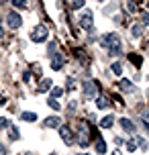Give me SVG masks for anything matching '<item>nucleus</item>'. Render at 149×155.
Segmentation results:
<instances>
[{"mask_svg": "<svg viewBox=\"0 0 149 155\" xmlns=\"http://www.w3.org/2000/svg\"><path fill=\"white\" fill-rule=\"evenodd\" d=\"M106 106H108V100H106V98H102V96H100V98H96V108H98V110H104Z\"/></svg>", "mask_w": 149, "mask_h": 155, "instance_id": "2eb2a0df", "label": "nucleus"}, {"mask_svg": "<svg viewBox=\"0 0 149 155\" xmlns=\"http://www.w3.org/2000/svg\"><path fill=\"white\" fill-rule=\"evenodd\" d=\"M121 127H123V131H127V133H133L135 131L133 123H131L129 118H121Z\"/></svg>", "mask_w": 149, "mask_h": 155, "instance_id": "f8f14e48", "label": "nucleus"}, {"mask_svg": "<svg viewBox=\"0 0 149 155\" xmlns=\"http://www.w3.org/2000/svg\"><path fill=\"white\" fill-rule=\"evenodd\" d=\"M82 155H88V153H82Z\"/></svg>", "mask_w": 149, "mask_h": 155, "instance_id": "58836bf2", "label": "nucleus"}, {"mask_svg": "<svg viewBox=\"0 0 149 155\" xmlns=\"http://www.w3.org/2000/svg\"><path fill=\"white\" fill-rule=\"evenodd\" d=\"M47 35H49L47 27H45V25H39V27H35V29H33L31 41H35V43H41V41H45V39H47Z\"/></svg>", "mask_w": 149, "mask_h": 155, "instance_id": "f03ea898", "label": "nucleus"}, {"mask_svg": "<svg viewBox=\"0 0 149 155\" xmlns=\"http://www.w3.org/2000/svg\"><path fill=\"white\" fill-rule=\"evenodd\" d=\"M100 45L106 47L110 55H118V53H121V37H118L117 33H108V35H104V37L100 39Z\"/></svg>", "mask_w": 149, "mask_h": 155, "instance_id": "f257e3e1", "label": "nucleus"}, {"mask_svg": "<svg viewBox=\"0 0 149 155\" xmlns=\"http://www.w3.org/2000/svg\"><path fill=\"white\" fill-rule=\"evenodd\" d=\"M112 71H114L117 76H121V74H123V63H121V61H114V63H112Z\"/></svg>", "mask_w": 149, "mask_h": 155, "instance_id": "a211bd4d", "label": "nucleus"}, {"mask_svg": "<svg viewBox=\"0 0 149 155\" xmlns=\"http://www.w3.org/2000/svg\"><path fill=\"white\" fill-rule=\"evenodd\" d=\"M143 116H145V120H149V112H145V114H143Z\"/></svg>", "mask_w": 149, "mask_h": 155, "instance_id": "72a5a7b5", "label": "nucleus"}, {"mask_svg": "<svg viewBox=\"0 0 149 155\" xmlns=\"http://www.w3.org/2000/svg\"><path fill=\"white\" fill-rule=\"evenodd\" d=\"M59 135H61V139L65 145H71L74 143V133H71L70 127H63V124H59Z\"/></svg>", "mask_w": 149, "mask_h": 155, "instance_id": "20e7f679", "label": "nucleus"}, {"mask_svg": "<svg viewBox=\"0 0 149 155\" xmlns=\"http://www.w3.org/2000/svg\"><path fill=\"white\" fill-rule=\"evenodd\" d=\"M96 151H98L100 155H104V153H106V143H104L102 139H98V141H96Z\"/></svg>", "mask_w": 149, "mask_h": 155, "instance_id": "dca6fc26", "label": "nucleus"}, {"mask_svg": "<svg viewBox=\"0 0 149 155\" xmlns=\"http://www.w3.org/2000/svg\"><path fill=\"white\" fill-rule=\"evenodd\" d=\"M23 80H25V82H29V80H31V74H29V71H25V74H23Z\"/></svg>", "mask_w": 149, "mask_h": 155, "instance_id": "c756f323", "label": "nucleus"}, {"mask_svg": "<svg viewBox=\"0 0 149 155\" xmlns=\"http://www.w3.org/2000/svg\"><path fill=\"white\" fill-rule=\"evenodd\" d=\"M21 120L33 123V120H37V114H35V112H21Z\"/></svg>", "mask_w": 149, "mask_h": 155, "instance_id": "ddd939ff", "label": "nucleus"}, {"mask_svg": "<svg viewBox=\"0 0 149 155\" xmlns=\"http://www.w3.org/2000/svg\"><path fill=\"white\" fill-rule=\"evenodd\" d=\"M127 8H129V12H135V2H127Z\"/></svg>", "mask_w": 149, "mask_h": 155, "instance_id": "cd10ccee", "label": "nucleus"}, {"mask_svg": "<svg viewBox=\"0 0 149 155\" xmlns=\"http://www.w3.org/2000/svg\"><path fill=\"white\" fill-rule=\"evenodd\" d=\"M88 137H90V133H88V129L82 124V129H80V141H78L82 147H88Z\"/></svg>", "mask_w": 149, "mask_h": 155, "instance_id": "6e6552de", "label": "nucleus"}, {"mask_svg": "<svg viewBox=\"0 0 149 155\" xmlns=\"http://www.w3.org/2000/svg\"><path fill=\"white\" fill-rule=\"evenodd\" d=\"M131 35H133V37H141V35H143V23L133 25V29H131Z\"/></svg>", "mask_w": 149, "mask_h": 155, "instance_id": "4468645a", "label": "nucleus"}, {"mask_svg": "<svg viewBox=\"0 0 149 155\" xmlns=\"http://www.w3.org/2000/svg\"><path fill=\"white\" fill-rule=\"evenodd\" d=\"M68 88H70V90H74V88H76V82H74L71 78H70V80H68Z\"/></svg>", "mask_w": 149, "mask_h": 155, "instance_id": "c85d7f7f", "label": "nucleus"}, {"mask_svg": "<svg viewBox=\"0 0 149 155\" xmlns=\"http://www.w3.org/2000/svg\"><path fill=\"white\" fill-rule=\"evenodd\" d=\"M0 23H2V16H0Z\"/></svg>", "mask_w": 149, "mask_h": 155, "instance_id": "f704fd0d", "label": "nucleus"}, {"mask_svg": "<svg viewBox=\"0 0 149 155\" xmlns=\"http://www.w3.org/2000/svg\"><path fill=\"white\" fill-rule=\"evenodd\" d=\"M96 94H98L96 84L94 82H86V84H84V96H86V98H94Z\"/></svg>", "mask_w": 149, "mask_h": 155, "instance_id": "423d86ee", "label": "nucleus"}, {"mask_svg": "<svg viewBox=\"0 0 149 155\" xmlns=\"http://www.w3.org/2000/svg\"><path fill=\"white\" fill-rule=\"evenodd\" d=\"M147 8H149V2H147Z\"/></svg>", "mask_w": 149, "mask_h": 155, "instance_id": "e433bc0d", "label": "nucleus"}, {"mask_svg": "<svg viewBox=\"0 0 149 155\" xmlns=\"http://www.w3.org/2000/svg\"><path fill=\"white\" fill-rule=\"evenodd\" d=\"M51 155H57V153H51Z\"/></svg>", "mask_w": 149, "mask_h": 155, "instance_id": "4c0bfd02", "label": "nucleus"}, {"mask_svg": "<svg viewBox=\"0 0 149 155\" xmlns=\"http://www.w3.org/2000/svg\"><path fill=\"white\" fill-rule=\"evenodd\" d=\"M10 120H8L6 116H0V129H10Z\"/></svg>", "mask_w": 149, "mask_h": 155, "instance_id": "6ab92c4d", "label": "nucleus"}, {"mask_svg": "<svg viewBox=\"0 0 149 155\" xmlns=\"http://www.w3.org/2000/svg\"><path fill=\"white\" fill-rule=\"evenodd\" d=\"M84 2H86V0H71V8H74V10H78V8L84 6Z\"/></svg>", "mask_w": 149, "mask_h": 155, "instance_id": "5701e85b", "label": "nucleus"}, {"mask_svg": "<svg viewBox=\"0 0 149 155\" xmlns=\"http://www.w3.org/2000/svg\"><path fill=\"white\" fill-rule=\"evenodd\" d=\"M112 124H114V116H112V114H106L100 120V127H102V129H112Z\"/></svg>", "mask_w": 149, "mask_h": 155, "instance_id": "9d476101", "label": "nucleus"}, {"mask_svg": "<svg viewBox=\"0 0 149 155\" xmlns=\"http://www.w3.org/2000/svg\"><path fill=\"white\" fill-rule=\"evenodd\" d=\"M76 106H78V102H74V100H71L70 104H68V110L71 112V110H76Z\"/></svg>", "mask_w": 149, "mask_h": 155, "instance_id": "bb28decb", "label": "nucleus"}, {"mask_svg": "<svg viewBox=\"0 0 149 155\" xmlns=\"http://www.w3.org/2000/svg\"><path fill=\"white\" fill-rule=\"evenodd\" d=\"M23 25V16L18 12H8L6 15V27L8 29H18Z\"/></svg>", "mask_w": 149, "mask_h": 155, "instance_id": "7ed1b4c3", "label": "nucleus"}, {"mask_svg": "<svg viewBox=\"0 0 149 155\" xmlns=\"http://www.w3.org/2000/svg\"><path fill=\"white\" fill-rule=\"evenodd\" d=\"M61 124V118L59 116H49L43 120V127H47V129H55V127H59Z\"/></svg>", "mask_w": 149, "mask_h": 155, "instance_id": "0eeeda50", "label": "nucleus"}, {"mask_svg": "<svg viewBox=\"0 0 149 155\" xmlns=\"http://www.w3.org/2000/svg\"><path fill=\"white\" fill-rule=\"evenodd\" d=\"M4 102H6V98H4V96H2V94H0V106H2V104H4Z\"/></svg>", "mask_w": 149, "mask_h": 155, "instance_id": "2f4dec72", "label": "nucleus"}, {"mask_svg": "<svg viewBox=\"0 0 149 155\" xmlns=\"http://www.w3.org/2000/svg\"><path fill=\"white\" fill-rule=\"evenodd\" d=\"M98 2H104V0H98Z\"/></svg>", "mask_w": 149, "mask_h": 155, "instance_id": "c9c22d12", "label": "nucleus"}, {"mask_svg": "<svg viewBox=\"0 0 149 155\" xmlns=\"http://www.w3.org/2000/svg\"><path fill=\"white\" fill-rule=\"evenodd\" d=\"M92 21H94V15H92V10H86V15L82 16V29H86V31H92L94 27H92Z\"/></svg>", "mask_w": 149, "mask_h": 155, "instance_id": "39448f33", "label": "nucleus"}, {"mask_svg": "<svg viewBox=\"0 0 149 155\" xmlns=\"http://www.w3.org/2000/svg\"><path fill=\"white\" fill-rule=\"evenodd\" d=\"M121 88H123V90H125V92H133L135 88H133V84H131V82H127V80H121Z\"/></svg>", "mask_w": 149, "mask_h": 155, "instance_id": "f3484780", "label": "nucleus"}, {"mask_svg": "<svg viewBox=\"0 0 149 155\" xmlns=\"http://www.w3.org/2000/svg\"><path fill=\"white\" fill-rule=\"evenodd\" d=\"M137 147H139V141L137 139H131L129 143H127V149H129V151H135Z\"/></svg>", "mask_w": 149, "mask_h": 155, "instance_id": "aec40b11", "label": "nucleus"}, {"mask_svg": "<svg viewBox=\"0 0 149 155\" xmlns=\"http://www.w3.org/2000/svg\"><path fill=\"white\" fill-rule=\"evenodd\" d=\"M143 129H145V131L149 133V124H147V123H143Z\"/></svg>", "mask_w": 149, "mask_h": 155, "instance_id": "473e14b6", "label": "nucleus"}, {"mask_svg": "<svg viewBox=\"0 0 149 155\" xmlns=\"http://www.w3.org/2000/svg\"><path fill=\"white\" fill-rule=\"evenodd\" d=\"M10 139L12 141L18 139V131H16V127H12V124H10Z\"/></svg>", "mask_w": 149, "mask_h": 155, "instance_id": "a878e982", "label": "nucleus"}, {"mask_svg": "<svg viewBox=\"0 0 149 155\" xmlns=\"http://www.w3.org/2000/svg\"><path fill=\"white\" fill-rule=\"evenodd\" d=\"M131 61H133L135 68H141V57L139 55H131Z\"/></svg>", "mask_w": 149, "mask_h": 155, "instance_id": "b1692460", "label": "nucleus"}, {"mask_svg": "<svg viewBox=\"0 0 149 155\" xmlns=\"http://www.w3.org/2000/svg\"><path fill=\"white\" fill-rule=\"evenodd\" d=\"M61 68H63V57H61V55H55L53 59H51V70L59 71Z\"/></svg>", "mask_w": 149, "mask_h": 155, "instance_id": "1a4fd4ad", "label": "nucleus"}, {"mask_svg": "<svg viewBox=\"0 0 149 155\" xmlns=\"http://www.w3.org/2000/svg\"><path fill=\"white\" fill-rule=\"evenodd\" d=\"M0 155H6V147L4 145H0Z\"/></svg>", "mask_w": 149, "mask_h": 155, "instance_id": "7c9ffc66", "label": "nucleus"}, {"mask_svg": "<svg viewBox=\"0 0 149 155\" xmlns=\"http://www.w3.org/2000/svg\"><path fill=\"white\" fill-rule=\"evenodd\" d=\"M47 104H49V106H51L53 110H59V102H57V98H49Z\"/></svg>", "mask_w": 149, "mask_h": 155, "instance_id": "4be33fe9", "label": "nucleus"}, {"mask_svg": "<svg viewBox=\"0 0 149 155\" xmlns=\"http://www.w3.org/2000/svg\"><path fill=\"white\" fill-rule=\"evenodd\" d=\"M12 4L16 8H27V0H12Z\"/></svg>", "mask_w": 149, "mask_h": 155, "instance_id": "393cba45", "label": "nucleus"}, {"mask_svg": "<svg viewBox=\"0 0 149 155\" xmlns=\"http://www.w3.org/2000/svg\"><path fill=\"white\" fill-rule=\"evenodd\" d=\"M61 96H63L61 88H53V90H51V98H61Z\"/></svg>", "mask_w": 149, "mask_h": 155, "instance_id": "412c9836", "label": "nucleus"}, {"mask_svg": "<svg viewBox=\"0 0 149 155\" xmlns=\"http://www.w3.org/2000/svg\"><path fill=\"white\" fill-rule=\"evenodd\" d=\"M49 88H51V80H49V78H45V80H43V82H41V84L37 86V92L43 94V92H47Z\"/></svg>", "mask_w": 149, "mask_h": 155, "instance_id": "9b49d317", "label": "nucleus"}]
</instances>
